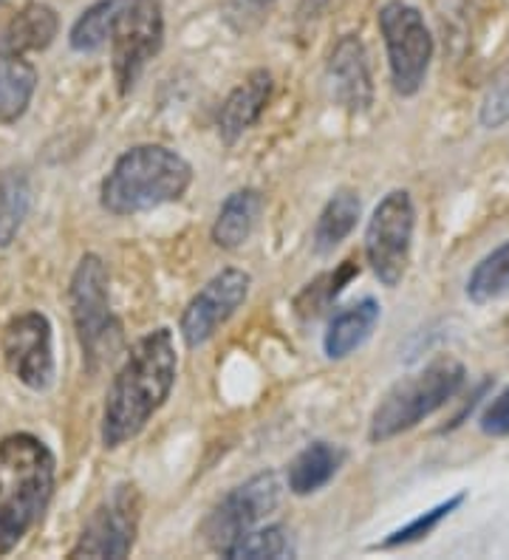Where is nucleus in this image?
<instances>
[{
	"mask_svg": "<svg viewBox=\"0 0 509 560\" xmlns=\"http://www.w3.org/2000/svg\"><path fill=\"white\" fill-rule=\"evenodd\" d=\"M467 383V371L455 357H439L416 374L402 376L385 390L368 422V442L382 444L430 419Z\"/></svg>",
	"mask_w": 509,
	"mask_h": 560,
	"instance_id": "obj_4",
	"label": "nucleus"
},
{
	"mask_svg": "<svg viewBox=\"0 0 509 560\" xmlns=\"http://www.w3.org/2000/svg\"><path fill=\"white\" fill-rule=\"evenodd\" d=\"M354 275H360V267H357L354 260H343V264H339L334 272L320 275L314 283H309V287L298 294L294 308H298L303 317L323 315V312L332 306L334 298H337V294L346 289V283L354 278Z\"/></svg>",
	"mask_w": 509,
	"mask_h": 560,
	"instance_id": "obj_25",
	"label": "nucleus"
},
{
	"mask_svg": "<svg viewBox=\"0 0 509 560\" xmlns=\"http://www.w3.org/2000/svg\"><path fill=\"white\" fill-rule=\"evenodd\" d=\"M478 122L487 130H496L509 122V60L496 71V77L489 80L487 91H484Z\"/></svg>",
	"mask_w": 509,
	"mask_h": 560,
	"instance_id": "obj_27",
	"label": "nucleus"
},
{
	"mask_svg": "<svg viewBox=\"0 0 509 560\" xmlns=\"http://www.w3.org/2000/svg\"><path fill=\"white\" fill-rule=\"evenodd\" d=\"M116 9H119V0H96L94 7L85 9L74 21V26L68 32V46L74 48L77 55H94V51L108 46Z\"/></svg>",
	"mask_w": 509,
	"mask_h": 560,
	"instance_id": "obj_23",
	"label": "nucleus"
},
{
	"mask_svg": "<svg viewBox=\"0 0 509 560\" xmlns=\"http://www.w3.org/2000/svg\"><path fill=\"white\" fill-rule=\"evenodd\" d=\"M193 164L164 144H136L116 159L100 187L102 210L128 219L173 205L190 190Z\"/></svg>",
	"mask_w": 509,
	"mask_h": 560,
	"instance_id": "obj_3",
	"label": "nucleus"
},
{
	"mask_svg": "<svg viewBox=\"0 0 509 560\" xmlns=\"http://www.w3.org/2000/svg\"><path fill=\"white\" fill-rule=\"evenodd\" d=\"M478 428L493 439L509 436V385L484 408V413L478 417Z\"/></svg>",
	"mask_w": 509,
	"mask_h": 560,
	"instance_id": "obj_28",
	"label": "nucleus"
},
{
	"mask_svg": "<svg viewBox=\"0 0 509 560\" xmlns=\"http://www.w3.org/2000/svg\"><path fill=\"white\" fill-rule=\"evenodd\" d=\"M467 298L475 306L509 298V241H504L475 264L467 278Z\"/></svg>",
	"mask_w": 509,
	"mask_h": 560,
	"instance_id": "obj_22",
	"label": "nucleus"
},
{
	"mask_svg": "<svg viewBox=\"0 0 509 560\" xmlns=\"http://www.w3.org/2000/svg\"><path fill=\"white\" fill-rule=\"evenodd\" d=\"M32 210V185L23 171L0 173V249L14 244Z\"/></svg>",
	"mask_w": 509,
	"mask_h": 560,
	"instance_id": "obj_21",
	"label": "nucleus"
},
{
	"mask_svg": "<svg viewBox=\"0 0 509 560\" xmlns=\"http://www.w3.org/2000/svg\"><path fill=\"white\" fill-rule=\"evenodd\" d=\"M139 518H142L139 490L136 485H119L111 492V499L96 506L85 521L77 544L68 549V558H128L134 552Z\"/></svg>",
	"mask_w": 509,
	"mask_h": 560,
	"instance_id": "obj_10",
	"label": "nucleus"
},
{
	"mask_svg": "<svg viewBox=\"0 0 509 560\" xmlns=\"http://www.w3.org/2000/svg\"><path fill=\"white\" fill-rule=\"evenodd\" d=\"M178 374L176 337L159 326L134 342L105 394L100 439L108 451L134 442L173 394Z\"/></svg>",
	"mask_w": 509,
	"mask_h": 560,
	"instance_id": "obj_1",
	"label": "nucleus"
},
{
	"mask_svg": "<svg viewBox=\"0 0 509 560\" xmlns=\"http://www.w3.org/2000/svg\"><path fill=\"white\" fill-rule=\"evenodd\" d=\"M416 207L407 190H391L373 207L366 226V260L382 287H400L410 264Z\"/></svg>",
	"mask_w": 509,
	"mask_h": 560,
	"instance_id": "obj_8",
	"label": "nucleus"
},
{
	"mask_svg": "<svg viewBox=\"0 0 509 560\" xmlns=\"http://www.w3.org/2000/svg\"><path fill=\"white\" fill-rule=\"evenodd\" d=\"M60 32V18L48 3L32 0L0 32V55L23 57L32 51H46Z\"/></svg>",
	"mask_w": 509,
	"mask_h": 560,
	"instance_id": "obj_15",
	"label": "nucleus"
},
{
	"mask_svg": "<svg viewBox=\"0 0 509 560\" xmlns=\"http://www.w3.org/2000/svg\"><path fill=\"white\" fill-rule=\"evenodd\" d=\"M0 3H3V0H0Z\"/></svg>",
	"mask_w": 509,
	"mask_h": 560,
	"instance_id": "obj_30",
	"label": "nucleus"
},
{
	"mask_svg": "<svg viewBox=\"0 0 509 560\" xmlns=\"http://www.w3.org/2000/svg\"><path fill=\"white\" fill-rule=\"evenodd\" d=\"M252 289V275L238 267H227L204 283L187 308L182 312L178 335H182L187 349H201L218 335L238 308L244 306Z\"/></svg>",
	"mask_w": 509,
	"mask_h": 560,
	"instance_id": "obj_12",
	"label": "nucleus"
},
{
	"mask_svg": "<svg viewBox=\"0 0 509 560\" xmlns=\"http://www.w3.org/2000/svg\"><path fill=\"white\" fill-rule=\"evenodd\" d=\"M111 69L116 91L128 96L148 69V62L162 51L164 12L159 0H119L111 23Z\"/></svg>",
	"mask_w": 509,
	"mask_h": 560,
	"instance_id": "obj_6",
	"label": "nucleus"
},
{
	"mask_svg": "<svg viewBox=\"0 0 509 560\" xmlns=\"http://www.w3.org/2000/svg\"><path fill=\"white\" fill-rule=\"evenodd\" d=\"M68 306L80 337L82 357L91 369H96L105 357H111L123 340V328L111 308V278L108 267L100 255H82L71 283H68Z\"/></svg>",
	"mask_w": 509,
	"mask_h": 560,
	"instance_id": "obj_5",
	"label": "nucleus"
},
{
	"mask_svg": "<svg viewBox=\"0 0 509 560\" xmlns=\"http://www.w3.org/2000/svg\"><path fill=\"white\" fill-rule=\"evenodd\" d=\"M264 192L255 190V187H241V190L230 192L221 210H218L216 221H212V244L218 249H227V253L241 249L255 233V226L264 215Z\"/></svg>",
	"mask_w": 509,
	"mask_h": 560,
	"instance_id": "obj_16",
	"label": "nucleus"
},
{
	"mask_svg": "<svg viewBox=\"0 0 509 560\" xmlns=\"http://www.w3.org/2000/svg\"><path fill=\"white\" fill-rule=\"evenodd\" d=\"M346 462V451L339 444L326 442V439H317V442L305 444L303 451L289 462V470H286V485L292 495H314L320 492L328 481L334 479Z\"/></svg>",
	"mask_w": 509,
	"mask_h": 560,
	"instance_id": "obj_18",
	"label": "nucleus"
},
{
	"mask_svg": "<svg viewBox=\"0 0 509 560\" xmlns=\"http://www.w3.org/2000/svg\"><path fill=\"white\" fill-rule=\"evenodd\" d=\"M37 91V69L23 57L0 55V125L23 119Z\"/></svg>",
	"mask_w": 509,
	"mask_h": 560,
	"instance_id": "obj_20",
	"label": "nucleus"
},
{
	"mask_svg": "<svg viewBox=\"0 0 509 560\" xmlns=\"http://www.w3.org/2000/svg\"><path fill=\"white\" fill-rule=\"evenodd\" d=\"M382 308L373 298H362L354 306H346L343 312L332 317L326 335H323V351L328 360H346L354 351L362 349L371 340L373 328L380 323Z\"/></svg>",
	"mask_w": 509,
	"mask_h": 560,
	"instance_id": "obj_17",
	"label": "nucleus"
},
{
	"mask_svg": "<svg viewBox=\"0 0 509 560\" xmlns=\"http://www.w3.org/2000/svg\"><path fill=\"white\" fill-rule=\"evenodd\" d=\"M362 201L360 192L354 190H337L326 207L320 210L317 224L312 230V249L314 255H332L348 235L354 233V226L360 221Z\"/></svg>",
	"mask_w": 509,
	"mask_h": 560,
	"instance_id": "obj_19",
	"label": "nucleus"
},
{
	"mask_svg": "<svg viewBox=\"0 0 509 560\" xmlns=\"http://www.w3.org/2000/svg\"><path fill=\"white\" fill-rule=\"evenodd\" d=\"M380 32L385 40L391 82L400 96H416L428 80L433 60V37L425 14L410 3L387 0L380 9Z\"/></svg>",
	"mask_w": 509,
	"mask_h": 560,
	"instance_id": "obj_7",
	"label": "nucleus"
},
{
	"mask_svg": "<svg viewBox=\"0 0 509 560\" xmlns=\"http://www.w3.org/2000/svg\"><path fill=\"white\" fill-rule=\"evenodd\" d=\"M55 453L34 433L0 442V555L14 552L41 524L55 495Z\"/></svg>",
	"mask_w": 509,
	"mask_h": 560,
	"instance_id": "obj_2",
	"label": "nucleus"
},
{
	"mask_svg": "<svg viewBox=\"0 0 509 560\" xmlns=\"http://www.w3.org/2000/svg\"><path fill=\"white\" fill-rule=\"evenodd\" d=\"M294 547L292 540H289V533H286V526L280 524H269L264 529H252L246 533L244 538H238L232 547H227L221 552V558L230 560H280V558H292Z\"/></svg>",
	"mask_w": 509,
	"mask_h": 560,
	"instance_id": "obj_24",
	"label": "nucleus"
},
{
	"mask_svg": "<svg viewBox=\"0 0 509 560\" xmlns=\"http://www.w3.org/2000/svg\"><path fill=\"white\" fill-rule=\"evenodd\" d=\"M275 80L266 69H255L238 89L230 91L221 110H218V137L227 148L241 142L246 130L264 117L266 105L271 100Z\"/></svg>",
	"mask_w": 509,
	"mask_h": 560,
	"instance_id": "obj_14",
	"label": "nucleus"
},
{
	"mask_svg": "<svg viewBox=\"0 0 509 560\" xmlns=\"http://www.w3.org/2000/svg\"><path fill=\"white\" fill-rule=\"evenodd\" d=\"M275 0H232V9H235V14H241L244 18V12H261V9L271 7Z\"/></svg>",
	"mask_w": 509,
	"mask_h": 560,
	"instance_id": "obj_29",
	"label": "nucleus"
},
{
	"mask_svg": "<svg viewBox=\"0 0 509 560\" xmlns=\"http://www.w3.org/2000/svg\"><path fill=\"white\" fill-rule=\"evenodd\" d=\"M332 96L348 114H366L373 105V80L366 46L357 35L339 37L326 62Z\"/></svg>",
	"mask_w": 509,
	"mask_h": 560,
	"instance_id": "obj_13",
	"label": "nucleus"
},
{
	"mask_svg": "<svg viewBox=\"0 0 509 560\" xmlns=\"http://www.w3.org/2000/svg\"><path fill=\"white\" fill-rule=\"evenodd\" d=\"M0 349H3V360L14 380H21L32 390L51 388L57 376L55 335H51V323L43 312L14 315L3 328Z\"/></svg>",
	"mask_w": 509,
	"mask_h": 560,
	"instance_id": "obj_11",
	"label": "nucleus"
},
{
	"mask_svg": "<svg viewBox=\"0 0 509 560\" xmlns=\"http://www.w3.org/2000/svg\"><path fill=\"white\" fill-rule=\"evenodd\" d=\"M464 499H467V492H455V495H450L448 501L436 504L433 510H428V513L416 515L410 524L394 529V533L387 535L385 540H380V544H377V549L387 552V549H402V547H410V544H419V540L428 538L433 529H439L441 521L450 518V515H453L455 510L464 504Z\"/></svg>",
	"mask_w": 509,
	"mask_h": 560,
	"instance_id": "obj_26",
	"label": "nucleus"
},
{
	"mask_svg": "<svg viewBox=\"0 0 509 560\" xmlns=\"http://www.w3.org/2000/svg\"><path fill=\"white\" fill-rule=\"evenodd\" d=\"M280 487L278 476L271 470L258 472L246 479L244 485H238L235 490H230L224 499L212 506V513L204 518L201 524V538L204 544L212 549V552H224L227 547H232L238 538H244L246 533H252L261 521L269 518L280 504Z\"/></svg>",
	"mask_w": 509,
	"mask_h": 560,
	"instance_id": "obj_9",
	"label": "nucleus"
}]
</instances>
